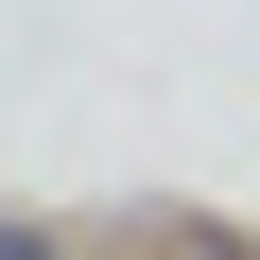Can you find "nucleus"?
<instances>
[{"label":"nucleus","mask_w":260,"mask_h":260,"mask_svg":"<svg viewBox=\"0 0 260 260\" xmlns=\"http://www.w3.org/2000/svg\"><path fill=\"white\" fill-rule=\"evenodd\" d=\"M0 260H70V243H52V225H18V208H0Z\"/></svg>","instance_id":"f257e3e1"},{"label":"nucleus","mask_w":260,"mask_h":260,"mask_svg":"<svg viewBox=\"0 0 260 260\" xmlns=\"http://www.w3.org/2000/svg\"><path fill=\"white\" fill-rule=\"evenodd\" d=\"M191 260H243V243H191Z\"/></svg>","instance_id":"f03ea898"}]
</instances>
